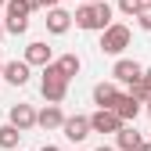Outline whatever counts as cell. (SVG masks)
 <instances>
[{"label":"cell","mask_w":151,"mask_h":151,"mask_svg":"<svg viewBox=\"0 0 151 151\" xmlns=\"http://www.w3.org/2000/svg\"><path fill=\"white\" fill-rule=\"evenodd\" d=\"M111 111H115L122 122H137V115L144 111V104H140L137 97H129V93H119V97H115V104H111Z\"/></svg>","instance_id":"6"},{"label":"cell","mask_w":151,"mask_h":151,"mask_svg":"<svg viewBox=\"0 0 151 151\" xmlns=\"http://www.w3.org/2000/svg\"><path fill=\"white\" fill-rule=\"evenodd\" d=\"M18 144H22V129L11 126V122H4V126H0V147H4V151H14Z\"/></svg>","instance_id":"15"},{"label":"cell","mask_w":151,"mask_h":151,"mask_svg":"<svg viewBox=\"0 0 151 151\" xmlns=\"http://www.w3.org/2000/svg\"><path fill=\"white\" fill-rule=\"evenodd\" d=\"M140 4H144V0H119V4H115V7H119V11H122V14H129V18H133V14H137V7H140Z\"/></svg>","instance_id":"20"},{"label":"cell","mask_w":151,"mask_h":151,"mask_svg":"<svg viewBox=\"0 0 151 151\" xmlns=\"http://www.w3.org/2000/svg\"><path fill=\"white\" fill-rule=\"evenodd\" d=\"M137 151H151V140H140V147Z\"/></svg>","instance_id":"23"},{"label":"cell","mask_w":151,"mask_h":151,"mask_svg":"<svg viewBox=\"0 0 151 151\" xmlns=\"http://www.w3.org/2000/svg\"><path fill=\"white\" fill-rule=\"evenodd\" d=\"M61 133H65L72 144L86 140V137H90V119H86V115H72V119H65V122H61Z\"/></svg>","instance_id":"10"},{"label":"cell","mask_w":151,"mask_h":151,"mask_svg":"<svg viewBox=\"0 0 151 151\" xmlns=\"http://www.w3.org/2000/svg\"><path fill=\"white\" fill-rule=\"evenodd\" d=\"M40 4H43V7H54V4H61V0H40Z\"/></svg>","instance_id":"24"},{"label":"cell","mask_w":151,"mask_h":151,"mask_svg":"<svg viewBox=\"0 0 151 151\" xmlns=\"http://www.w3.org/2000/svg\"><path fill=\"white\" fill-rule=\"evenodd\" d=\"M133 18H137V25H140L144 32H151V0H144V4L137 7V14H133Z\"/></svg>","instance_id":"17"},{"label":"cell","mask_w":151,"mask_h":151,"mask_svg":"<svg viewBox=\"0 0 151 151\" xmlns=\"http://www.w3.org/2000/svg\"><path fill=\"white\" fill-rule=\"evenodd\" d=\"M140 83H144V86L151 90V68H144V72H140Z\"/></svg>","instance_id":"21"},{"label":"cell","mask_w":151,"mask_h":151,"mask_svg":"<svg viewBox=\"0 0 151 151\" xmlns=\"http://www.w3.org/2000/svg\"><path fill=\"white\" fill-rule=\"evenodd\" d=\"M140 129H137V122H122L119 129H115V147L119 151H137L140 147Z\"/></svg>","instance_id":"7"},{"label":"cell","mask_w":151,"mask_h":151,"mask_svg":"<svg viewBox=\"0 0 151 151\" xmlns=\"http://www.w3.org/2000/svg\"><path fill=\"white\" fill-rule=\"evenodd\" d=\"M86 119H90V133H115V129L122 126V119H119L111 108H97V111L86 115Z\"/></svg>","instance_id":"5"},{"label":"cell","mask_w":151,"mask_h":151,"mask_svg":"<svg viewBox=\"0 0 151 151\" xmlns=\"http://www.w3.org/2000/svg\"><path fill=\"white\" fill-rule=\"evenodd\" d=\"M126 93H129V97H137V101L144 104V101H147V93H151V90H147V86H144V83L137 79V83H129V86H126Z\"/></svg>","instance_id":"19"},{"label":"cell","mask_w":151,"mask_h":151,"mask_svg":"<svg viewBox=\"0 0 151 151\" xmlns=\"http://www.w3.org/2000/svg\"><path fill=\"white\" fill-rule=\"evenodd\" d=\"M97 151H119V147H111V144H101V147H97Z\"/></svg>","instance_id":"26"},{"label":"cell","mask_w":151,"mask_h":151,"mask_svg":"<svg viewBox=\"0 0 151 151\" xmlns=\"http://www.w3.org/2000/svg\"><path fill=\"white\" fill-rule=\"evenodd\" d=\"M4 4H7V0H0V7H4Z\"/></svg>","instance_id":"29"},{"label":"cell","mask_w":151,"mask_h":151,"mask_svg":"<svg viewBox=\"0 0 151 151\" xmlns=\"http://www.w3.org/2000/svg\"><path fill=\"white\" fill-rule=\"evenodd\" d=\"M61 122H65V111L50 101L43 104V111H36V126H43V129H61Z\"/></svg>","instance_id":"12"},{"label":"cell","mask_w":151,"mask_h":151,"mask_svg":"<svg viewBox=\"0 0 151 151\" xmlns=\"http://www.w3.org/2000/svg\"><path fill=\"white\" fill-rule=\"evenodd\" d=\"M0 43H4V18H0Z\"/></svg>","instance_id":"27"},{"label":"cell","mask_w":151,"mask_h":151,"mask_svg":"<svg viewBox=\"0 0 151 151\" xmlns=\"http://www.w3.org/2000/svg\"><path fill=\"white\" fill-rule=\"evenodd\" d=\"M144 111H147V115H151V93H147V101H144Z\"/></svg>","instance_id":"25"},{"label":"cell","mask_w":151,"mask_h":151,"mask_svg":"<svg viewBox=\"0 0 151 151\" xmlns=\"http://www.w3.org/2000/svg\"><path fill=\"white\" fill-rule=\"evenodd\" d=\"M111 14H115V7L108 0H97V4H79L76 14H72V22L79 29H86V32H101V29L111 25Z\"/></svg>","instance_id":"1"},{"label":"cell","mask_w":151,"mask_h":151,"mask_svg":"<svg viewBox=\"0 0 151 151\" xmlns=\"http://www.w3.org/2000/svg\"><path fill=\"white\" fill-rule=\"evenodd\" d=\"M29 68H32V65L22 58V61H7L4 68H0V76H4L11 86H25V83H29Z\"/></svg>","instance_id":"11"},{"label":"cell","mask_w":151,"mask_h":151,"mask_svg":"<svg viewBox=\"0 0 151 151\" xmlns=\"http://www.w3.org/2000/svg\"><path fill=\"white\" fill-rule=\"evenodd\" d=\"M129 40H133L129 25H122V22H111L108 29H101V54H111V58H119V54L129 47Z\"/></svg>","instance_id":"3"},{"label":"cell","mask_w":151,"mask_h":151,"mask_svg":"<svg viewBox=\"0 0 151 151\" xmlns=\"http://www.w3.org/2000/svg\"><path fill=\"white\" fill-rule=\"evenodd\" d=\"M40 93H43V97H47L50 104H61V101H65V93H68V79L58 72V65H54V61H47V65H43Z\"/></svg>","instance_id":"2"},{"label":"cell","mask_w":151,"mask_h":151,"mask_svg":"<svg viewBox=\"0 0 151 151\" xmlns=\"http://www.w3.org/2000/svg\"><path fill=\"white\" fill-rule=\"evenodd\" d=\"M79 4H97V0H79Z\"/></svg>","instance_id":"28"},{"label":"cell","mask_w":151,"mask_h":151,"mask_svg":"<svg viewBox=\"0 0 151 151\" xmlns=\"http://www.w3.org/2000/svg\"><path fill=\"white\" fill-rule=\"evenodd\" d=\"M119 93H122V90H119L115 79H111V83H97V86H93V104H97V108H111Z\"/></svg>","instance_id":"13"},{"label":"cell","mask_w":151,"mask_h":151,"mask_svg":"<svg viewBox=\"0 0 151 151\" xmlns=\"http://www.w3.org/2000/svg\"><path fill=\"white\" fill-rule=\"evenodd\" d=\"M54 65H58V72L65 76V79H72V76H79V68H83V61H79V54H61V58L54 61Z\"/></svg>","instance_id":"16"},{"label":"cell","mask_w":151,"mask_h":151,"mask_svg":"<svg viewBox=\"0 0 151 151\" xmlns=\"http://www.w3.org/2000/svg\"><path fill=\"white\" fill-rule=\"evenodd\" d=\"M0 68H4V61H0Z\"/></svg>","instance_id":"30"},{"label":"cell","mask_w":151,"mask_h":151,"mask_svg":"<svg viewBox=\"0 0 151 151\" xmlns=\"http://www.w3.org/2000/svg\"><path fill=\"white\" fill-rule=\"evenodd\" d=\"M72 29V14L65 11V7H47V32H54V36H65Z\"/></svg>","instance_id":"8"},{"label":"cell","mask_w":151,"mask_h":151,"mask_svg":"<svg viewBox=\"0 0 151 151\" xmlns=\"http://www.w3.org/2000/svg\"><path fill=\"white\" fill-rule=\"evenodd\" d=\"M7 122H11V126H18V129L25 133V129H32V126H36V108H32V104H11Z\"/></svg>","instance_id":"9"},{"label":"cell","mask_w":151,"mask_h":151,"mask_svg":"<svg viewBox=\"0 0 151 151\" xmlns=\"http://www.w3.org/2000/svg\"><path fill=\"white\" fill-rule=\"evenodd\" d=\"M25 61H29V65H40V68H43L47 61H54V50H50L43 40H32V43L25 47Z\"/></svg>","instance_id":"14"},{"label":"cell","mask_w":151,"mask_h":151,"mask_svg":"<svg viewBox=\"0 0 151 151\" xmlns=\"http://www.w3.org/2000/svg\"><path fill=\"white\" fill-rule=\"evenodd\" d=\"M29 29V18H4V32H14V36H22Z\"/></svg>","instance_id":"18"},{"label":"cell","mask_w":151,"mask_h":151,"mask_svg":"<svg viewBox=\"0 0 151 151\" xmlns=\"http://www.w3.org/2000/svg\"><path fill=\"white\" fill-rule=\"evenodd\" d=\"M140 72H144V65H140V61L122 58V54H119V61L111 65V79L122 83V86H129V83H137V79H140Z\"/></svg>","instance_id":"4"},{"label":"cell","mask_w":151,"mask_h":151,"mask_svg":"<svg viewBox=\"0 0 151 151\" xmlns=\"http://www.w3.org/2000/svg\"><path fill=\"white\" fill-rule=\"evenodd\" d=\"M40 151H61V147H58V144H43Z\"/></svg>","instance_id":"22"}]
</instances>
